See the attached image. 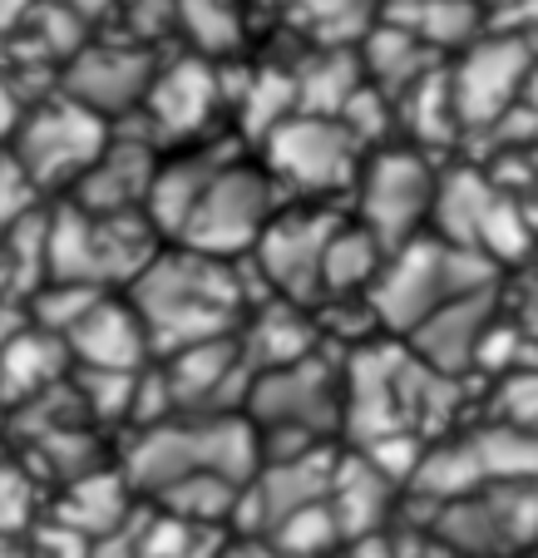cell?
I'll use <instances>...</instances> for the list:
<instances>
[{
	"label": "cell",
	"instance_id": "14",
	"mask_svg": "<svg viewBox=\"0 0 538 558\" xmlns=\"http://www.w3.org/2000/svg\"><path fill=\"white\" fill-rule=\"evenodd\" d=\"M228 163V144H188V148H169L159 154V169H154V183H148L144 198V218L154 222L163 243H179V232L188 228L198 198L208 193L212 173Z\"/></svg>",
	"mask_w": 538,
	"mask_h": 558
},
{
	"label": "cell",
	"instance_id": "7",
	"mask_svg": "<svg viewBox=\"0 0 538 558\" xmlns=\"http://www.w3.org/2000/svg\"><path fill=\"white\" fill-rule=\"evenodd\" d=\"M341 405H346V376L337 366H327L317 351V356L296 361V366L253 371L243 415L257 425V435L302 430L327 440L331 430H341Z\"/></svg>",
	"mask_w": 538,
	"mask_h": 558
},
{
	"label": "cell",
	"instance_id": "15",
	"mask_svg": "<svg viewBox=\"0 0 538 558\" xmlns=\"http://www.w3.org/2000/svg\"><path fill=\"white\" fill-rule=\"evenodd\" d=\"M237 347H243L247 371L296 366V361L321 351L317 312H311V306H296V302H282V296H267L262 306L247 312V327H237Z\"/></svg>",
	"mask_w": 538,
	"mask_h": 558
},
{
	"label": "cell",
	"instance_id": "10",
	"mask_svg": "<svg viewBox=\"0 0 538 558\" xmlns=\"http://www.w3.org/2000/svg\"><path fill=\"white\" fill-rule=\"evenodd\" d=\"M218 105H222V85L208 54H179V60L154 70V85H148L138 114H144V134L159 148H188L203 144Z\"/></svg>",
	"mask_w": 538,
	"mask_h": 558
},
{
	"label": "cell",
	"instance_id": "32",
	"mask_svg": "<svg viewBox=\"0 0 538 558\" xmlns=\"http://www.w3.org/2000/svg\"><path fill=\"white\" fill-rule=\"evenodd\" d=\"M21 119H25V99L15 95V85L0 74V154L11 148V138H15V129H21Z\"/></svg>",
	"mask_w": 538,
	"mask_h": 558
},
{
	"label": "cell",
	"instance_id": "29",
	"mask_svg": "<svg viewBox=\"0 0 538 558\" xmlns=\"http://www.w3.org/2000/svg\"><path fill=\"white\" fill-rule=\"evenodd\" d=\"M35 208H40V193H35V183L25 179V169L11 158V148H5L0 154V238L11 228H21Z\"/></svg>",
	"mask_w": 538,
	"mask_h": 558
},
{
	"label": "cell",
	"instance_id": "37",
	"mask_svg": "<svg viewBox=\"0 0 538 558\" xmlns=\"http://www.w3.org/2000/svg\"><path fill=\"white\" fill-rule=\"evenodd\" d=\"M534 267H538V253H534Z\"/></svg>",
	"mask_w": 538,
	"mask_h": 558
},
{
	"label": "cell",
	"instance_id": "24",
	"mask_svg": "<svg viewBox=\"0 0 538 558\" xmlns=\"http://www.w3.org/2000/svg\"><path fill=\"white\" fill-rule=\"evenodd\" d=\"M411 489L420 495H435L440 505H454V499H469L475 489H485V474H479V460H475V445L465 440H435L425 445L420 464L411 474Z\"/></svg>",
	"mask_w": 538,
	"mask_h": 558
},
{
	"label": "cell",
	"instance_id": "22",
	"mask_svg": "<svg viewBox=\"0 0 538 558\" xmlns=\"http://www.w3.org/2000/svg\"><path fill=\"white\" fill-rule=\"evenodd\" d=\"M366 85L360 60L351 50H331L306 60L296 74V114H321V119H341L346 99Z\"/></svg>",
	"mask_w": 538,
	"mask_h": 558
},
{
	"label": "cell",
	"instance_id": "1",
	"mask_svg": "<svg viewBox=\"0 0 538 558\" xmlns=\"http://www.w3.org/2000/svg\"><path fill=\"white\" fill-rule=\"evenodd\" d=\"M124 296L134 302L138 322H144L154 361L179 356V351L203 347V341L237 337L243 316L253 312V306H262V296L237 277V263L203 257L179 243L163 247V253L124 287Z\"/></svg>",
	"mask_w": 538,
	"mask_h": 558
},
{
	"label": "cell",
	"instance_id": "2",
	"mask_svg": "<svg viewBox=\"0 0 538 558\" xmlns=\"http://www.w3.org/2000/svg\"><path fill=\"white\" fill-rule=\"evenodd\" d=\"M257 163L272 173L282 198L296 203H346L360 179L366 148L341 119L292 114L257 144Z\"/></svg>",
	"mask_w": 538,
	"mask_h": 558
},
{
	"label": "cell",
	"instance_id": "13",
	"mask_svg": "<svg viewBox=\"0 0 538 558\" xmlns=\"http://www.w3.org/2000/svg\"><path fill=\"white\" fill-rule=\"evenodd\" d=\"M70 371H144L154 361L148 331L124 292H105L64 331Z\"/></svg>",
	"mask_w": 538,
	"mask_h": 558
},
{
	"label": "cell",
	"instance_id": "18",
	"mask_svg": "<svg viewBox=\"0 0 538 558\" xmlns=\"http://www.w3.org/2000/svg\"><path fill=\"white\" fill-rule=\"evenodd\" d=\"M356 60H360L366 85H376L380 95H391L395 105H401V99L420 85L425 74L440 70V64H435V50H425L411 31H401V25H391V21L370 25L366 45H360Z\"/></svg>",
	"mask_w": 538,
	"mask_h": 558
},
{
	"label": "cell",
	"instance_id": "28",
	"mask_svg": "<svg viewBox=\"0 0 538 558\" xmlns=\"http://www.w3.org/2000/svg\"><path fill=\"white\" fill-rule=\"evenodd\" d=\"M499 425L538 435V361H518L514 371L494 380V405H489Z\"/></svg>",
	"mask_w": 538,
	"mask_h": 558
},
{
	"label": "cell",
	"instance_id": "25",
	"mask_svg": "<svg viewBox=\"0 0 538 558\" xmlns=\"http://www.w3.org/2000/svg\"><path fill=\"white\" fill-rule=\"evenodd\" d=\"M237 499H243V485H233V480H222L212 470H198L188 480H179L169 495H159L154 505H159V514H173L193 529H218L233 524Z\"/></svg>",
	"mask_w": 538,
	"mask_h": 558
},
{
	"label": "cell",
	"instance_id": "31",
	"mask_svg": "<svg viewBox=\"0 0 538 558\" xmlns=\"http://www.w3.org/2000/svg\"><path fill=\"white\" fill-rule=\"evenodd\" d=\"M30 514V480L21 470H0V534H15Z\"/></svg>",
	"mask_w": 538,
	"mask_h": 558
},
{
	"label": "cell",
	"instance_id": "12",
	"mask_svg": "<svg viewBox=\"0 0 538 558\" xmlns=\"http://www.w3.org/2000/svg\"><path fill=\"white\" fill-rule=\"evenodd\" d=\"M494 322H499V287H489V292H469V296H454V302L435 306L420 327L405 337V347L430 371L460 380L465 371H475V356Z\"/></svg>",
	"mask_w": 538,
	"mask_h": 558
},
{
	"label": "cell",
	"instance_id": "33",
	"mask_svg": "<svg viewBox=\"0 0 538 558\" xmlns=\"http://www.w3.org/2000/svg\"><path fill=\"white\" fill-rule=\"evenodd\" d=\"M222 558H282L267 538H237V544H222Z\"/></svg>",
	"mask_w": 538,
	"mask_h": 558
},
{
	"label": "cell",
	"instance_id": "23",
	"mask_svg": "<svg viewBox=\"0 0 538 558\" xmlns=\"http://www.w3.org/2000/svg\"><path fill=\"white\" fill-rule=\"evenodd\" d=\"M485 485H538V435L489 421L469 435Z\"/></svg>",
	"mask_w": 538,
	"mask_h": 558
},
{
	"label": "cell",
	"instance_id": "3",
	"mask_svg": "<svg viewBox=\"0 0 538 558\" xmlns=\"http://www.w3.org/2000/svg\"><path fill=\"white\" fill-rule=\"evenodd\" d=\"M435 183H440V169L430 154H420L415 144H386L366 154L346 213L366 232H376L386 253H395L430 232Z\"/></svg>",
	"mask_w": 538,
	"mask_h": 558
},
{
	"label": "cell",
	"instance_id": "6",
	"mask_svg": "<svg viewBox=\"0 0 538 558\" xmlns=\"http://www.w3.org/2000/svg\"><path fill=\"white\" fill-rule=\"evenodd\" d=\"M341 218H346V203L286 198L277 208V218L262 232V243L247 257V267L267 287V296H282V302H296V306L321 302V263H327V247L337 238Z\"/></svg>",
	"mask_w": 538,
	"mask_h": 558
},
{
	"label": "cell",
	"instance_id": "36",
	"mask_svg": "<svg viewBox=\"0 0 538 558\" xmlns=\"http://www.w3.org/2000/svg\"><path fill=\"white\" fill-rule=\"evenodd\" d=\"M21 327V316L11 312V306H0V347H5V341H11V331Z\"/></svg>",
	"mask_w": 538,
	"mask_h": 558
},
{
	"label": "cell",
	"instance_id": "11",
	"mask_svg": "<svg viewBox=\"0 0 538 558\" xmlns=\"http://www.w3.org/2000/svg\"><path fill=\"white\" fill-rule=\"evenodd\" d=\"M159 154L163 148L134 129V134H109L105 154L89 163V173L74 183L64 198L74 208L85 213H99V218H124V213H144V198H148V183H154V169H159Z\"/></svg>",
	"mask_w": 538,
	"mask_h": 558
},
{
	"label": "cell",
	"instance_id": "19",
	"mask_svg": "<svg viewBox=\"0 0 538 558\" xmlns=\"http://www.w3.org/2000/svg\"><path fill=\"white\" fill-rule=\"evenodd\" d=\"M380 21L411 31L425 50H469L479 40V0H386Z\"/></svg>",
	"mask_w": 538,
	"mask_h": 558
},
{
	"label": "cell",
	"instance_id": "4",
	"mask_svg": "<svg viewBox=\"0 0 538 558\" xmlns=\"http://www.w3.org/2000/svg\"><path fill=\"white\" fill-rule=\"evenodd\" d=\"M282 203H286L282 189L257 158H228L212 173L208 193L198 198L188 228L179 232V247H193L203 257H222V263L253 257V247L262 243L267 222L277 218Z\"/></svg>",
	"mask_w": 538,
	"mask_h": 558
},
{
	"label": "cell",
	"instance_id": "17",
	"mask_svg": "<svg viewBox=\"0 0 538 558\" xmlns=\"http://www.w3.org/2000/svg\"><path fill=\"white\" fill-rule=\"evenodd\" d=\"M70 371V351H64L60 337H50V331L30 327V322H21V327L11 331V341L0 347V396H5V405H21V401H40L45 390L54 386V380Z\"/></svg>",
	"mask_w": 538,
	"mask_h": 558
},
{
	"label": "cell",
	"instance_id": "9",
	"mask_svg": "<svg viewBox=\"0 0 538 558\" xmlns=\"http://www.w3.org/2000/svg\"><path fill=\"white\" fill-rule=\"evenodd\" d=\"M154 70H159V60L148 45H85L80 54L64 60L60 95L70 105L89 109L95 119H105V124H119V119L144 109Z\"/></svg>",
	"mask_w": 538,
	"mask_h": 558
},
{
	"label": "cell",
	"instance_id": "16",
	"mask_svg": "<svg viewBox=\"0 0 538 558\" xmlns=\"http://www.w3.org/2000/svg\"><path fill=\"white\" fill-rule=\"evenodd\" d=\"M494 198H499L494 179H489L485 169H475V163L440 169V183H435V208H430V238H440L444 247L479 253V228H485Z\"/></svg>",
	"mask_w": 538,
	"mask_h": 558
},
{
	"label": "cell",
	"instance_id": "30",
	"mask_svg": "<svg viewBox=\"0 0 538 558\" xmlns=\"http://www.w3.org/2000/svg\"><path fill=\"white\" fill-rule=\"evenodd\" d=\"M129 31H134V45L163 35L169 25H179V0H119Z\"/></svg>",
	"mask_w": 538,
	"mask_h": 558
},
{
	"label": "cell",
	"instance_id": "20",
	"mask_svg": "<svg viewBox=\"0 0 538 558\" xmlns=\"http://www.w3.org/2000/svg\"><path fill=\"white\" fill-rule=\"evenodd\" d=\"M386 247H380L376 232H366L356 218H341L337 238L327 247V263H321V302H346V296H370L380 267H386Z\"/></svg>",
	"mask_w": 538,
	"mask_h": 558
},
{
	"label": "cell",
	"instance_id": "34",
	"mask_svg": "<svg viewBox=\"0 0 538 558\" xmlns=\"http://www.w3.org/2000/svg\"><path fill=\"white\" fill-rule=\"evenodd\" d=\"M30 11H35V0H0V35L15 31V25H21Z\"/></svg>",
	"mask_w": 538,
	"mask_h": 558
},
{
	"label": "cell",
	"instance_id": "35",
	"mask_svg": "<svg viewBox=\"0 0 538 558\" xmlns=\"http://www.w3.org/2000/svg\"><path fill=\"white\" fill-rule=\"evenodd\" d=\"M54 5H70V11L89 25V21H95V15H99V5H105V0H54Z\"/></svg>",
	"mask_w": 538,
	"mask_h": 558
},
{
	"label": "cell",
	"instance_id": "8",
	"mask_svg": "<svg viewBox=\"0 0 538 558\" xmlns=\"http://www.w3.org/2000/svg\"><path fill=\"white\" fill-rule=\"evenodd\" d=\"M534 50L524 35H479L460 60L450 64V95L454 114L465 134H489L514 105H524L528 74H534Z\"/></svg>",
	"mask_w": 538,
	"mask_h": 558
},
{
	"label": "cell",
	"instance_id": "21",
	"mask_svg": "<svg viewBox=\"0 0 538 558\" xmlns=\"http://www.w3.org/2000/svg\"><path fill=\"white\" fill-rule=\"evenodd\" d=\"M386 499H391V480L376 470V464L360 454V460H346L337 464V474H331V514H337L341 534L356 538V534H370L380 519V509H386Z\"/></svg>",
	"mask_w": 538,
	"mask_h": 558
},
{
	"label": "cell",
	"instance_id": "5",
	"mask_svg": "<svg viewBox=\"0 0 538 558\" xmlns=\"http://www.w3.org/2000/svg\"><path fill=\"white\" fill-rule=\"evenodd\" d=\"M109 134L114 129L105 119H95L89 109L70 105V99L54 89L40 105H25V119L11 138V158L25 169V179L35 183V193H70L74 183L89 173L99 154H105Z\"/></svg>",
	"mask_w": 538,
	"mask_h": 558
},
{
	"label": "cell",
	"instance_id": "27",
	"mask_svg": "<svg viewBox=\"0 0 538 558\" xmlns=\"http://www.w3.org/2000/svg\"><path fill=\"white\" fill-rule=\"evenodd\" d=\"M179 25L193 35L198 54H218L243 35V0H179Z\"/></svg>",
	"mask_w": 538,
	"mask_h": 558
},
{
	"label": "cell",
	"instance_id": "26",
	"mask_svg": "<svg viewBox=\"0 0 538 558\" xmlns=\"http://www.w3.org/2000/svg\"><path fill=\"white\" fill-rule=\"evenodd\" d=\"M341 538L346 534H341L331 505L321 499V505H306V509H296L292 519H282V524L267 534V544L282 558H317V554H327L331 544H341Z\"/></svg>",
	"mask_w": 538,
	"mask_h": 558
}]
</instances>
